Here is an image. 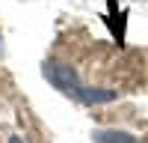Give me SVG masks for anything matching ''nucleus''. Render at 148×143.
<instances>
[{
  "label": "nucleus",
  "mask_w": 148,
  "mask_h": 143,
  "mask_svg": "<svg viewBox=\"0 0 148 143\" xmlns=\"http://www.w3.org/2000/svg\"><path fill=\"white\" fill-rule=\"evenodd\" d=\"M45 78L51 81L56 90H62L65 95H71V99H77V101H86V104H104V101L119 99V92H113V90L83 87V83L77 81V75H74L68 66H59V63H47L45 66Z\"/></svg>",
  "instance_id": "obj_1"
},
{
  "label": "nucleus",
  "mask_w": 148,
  "mask_h": 143,
  "mask_svg": "<svg viewBox=\"0 0 148 143\" xmlns=\"http://www.w3.org/2000/svg\"><path fill=\"white\" fill-rule=\"evenodd\" d=\"M95 143H139L125 131H95Z\"/></svg>",
  "instance_id": "obj_2"
},
{
  "label": "nucleus",
  "mask_w": 148,
  "mask_h": 143,
  "mask_svg": "<svg viewBox=\"0 0 148 143\" xmlns=\"http://www.w3.org/2000/svg\"><path fill=\"white\" fill-rule=\"evenodd\" d=\"M9 143H21V140H18V137H12V140H9Z\"/></svg>",
  "instance_id": "obj_3"
}]
</instances>
